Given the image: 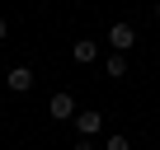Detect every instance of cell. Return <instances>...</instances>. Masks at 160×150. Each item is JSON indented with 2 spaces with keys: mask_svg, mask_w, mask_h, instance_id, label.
Segmentation results:
<instances>
[{
  "mask_svg": "<svg viewBox=\"0 0 160 150\" xmlns=\"http://www.w3.org/2000/svg\"><path fill=\"white\" fill-rule=\"evenodd\" d=\"M75 150H99V145H94L90 136H80V141H75Z\"/></svg>",
  "mask_w": 160,
  "mask_h": 150,
  "instance_id": "8",
  "label": "cell"
},
{
  "mask_svg": "<svg viewBox=\"0 0 160 150\" xmlns=\"http://www.w3.org/2000/svg\"><path fill=\"white\" fill-rule=\"evenodd\" d=\"M47 117H57V122L75 117V99H71V94H52V99H47Z\"/></svg>",
  "mask_w": 160,
  "mask_h": 150,
  "instance_id": "3",
  "label": "cell"
},
{
  "mask_svg": "<svg viewBox=\"0 0 160 150\" xmlns=\"http://www.w3.org/2000/svg\"><path fill=\"white\" fill-rule=\"evenodd\" d=\"M5 85H10L14 94H28V89H33V70H28V66H10V70H5Z\"/></svg>",
  "mask_w": 160,
  "mask_h": 150,
  "instance_id": "1",
  "label": "cell"
},
{
  "mask_svg": "<svg viewBox=\"0 0 160 150\" xmlns=\"http://www.w3.org/2000/svg\"><path fill=\"white\" fill-rule=\"evenodd\" d=\"M5 33H10V28H5V19H0V38H5Z\"/></svg>",
  "mask_w": 160,
  "mask_h": 150,
  "instance_id": "9",
  "label": "cell"
},
{
  "mask_svg": "<svg viewBox=\"0 0 160 150\" xmlns=\"http://www.w3.org/2000/svg\"><path fill=\"white\" fill-rule=\"evenodd\" d=\"M71 56H75V66H90V61H99V47H94L90 38H80V42L71 47Z\"/></svg>",
  "mask_w": 160,
  "mask_h": 150,
  "instance_id": "4",
  "label": "cell"
},
{
  "mask_svg": "<svg viewBox=\"0 0 160 150\" xmlns=\"http://www.w3.org/2000/svg\"><path fill=\"white\" fill-rule=\"evenodd\" d=\"M104 75H113V80H118V75H127V56H122V52H113V56L104 61Z\"/></svg>",
  "mask_w": 160,
  "mask_h": 150,
  "instance_id": "6",
  "label": "cell"
},
{
  "mask_svg": "<svg viewBox=\"0 0 160 150\" xmlns=\"http://www.w3.org/2000/svg\"><path fill=\"white\" fill-rule=\"evenodd\" d=\"M132 42H137V28H132V24H113V28H108V47H113V52H127Z\"/></svg>",
  "mask_w": 160,
  "mask_h": 150,
  "instance_id": "2",
  "label": "cell"
},
{
  "mask_svg": "<svg viewBox=\"0 0 160 150\" xmlns=\"http://www.w3.org/2000/svg\"><path fill=\"white\" fill-rule=\"evenodd\" d=\"M104 127V113H80V136H94Z\"/></svg>",
  "mask_w": 160,
  "mask_h": 150,
  "instance_id": "5",
  "label": "cell"
},
{
  "mask_svg": "<svg viewBox=\"0 0 160 150\" xmlns=\"http://www.w3.org/2000/svg\"><path fill=\"white\" fill-rule=\"evenodd\" d=\"M104 150H132V141H127V136H122V131H113V136H108V141H104Z\"/></svg>",
  "mask_w": 160,
  "mask_h": 150,
  "instance_id": "7",
  "label": "cell"
},
{
  "mask_svg": "<svg viewBox=\"0 0 160 150\" xmlns=\"http://www.w3.org/2000/svg\"><path fill=\"white\" fill-rule=\"evenodd\" d=\"M155 19H160V0H155Z\"/></svg>",
  "mask_w": 160,
  "mask_h": 150,
  "instance_id": "10",
  "label": "cell"
}]
</instances>
